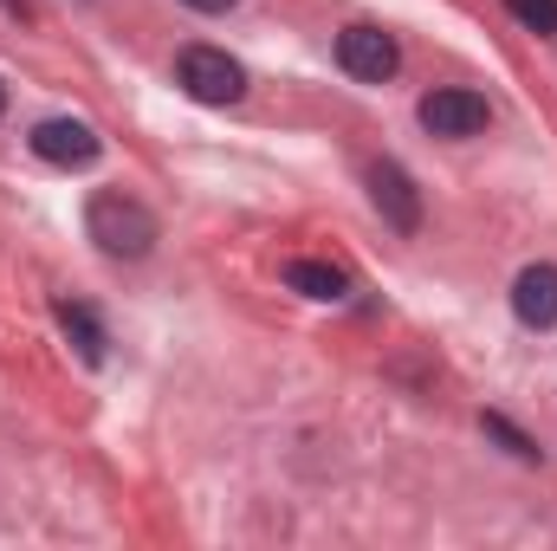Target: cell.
<instances>
[{
  "label": "cell",
  "instance_id": "1",
  "mask_svg": "<svg viewBox=\"0 0 557 551\" xmlns=\"http://www.w3.org/2000/svg\"><path fill=\"white\" fill-rule=\"evenodd\" d=\"M85 228H91V241L111 254V260H143L149 247H156V215L131 201V195H98L91 208H85Z\"/></svg>",
  "mask_w": 557,
  "mask_h": 551
},
{
  "label": "cell",
  "instance_id": "2",
  "mask_svg": "<svg viewBox=\"0 0 557 551\" xmlns=\"http://www.w3.org/2000/svg\"><path fill=\"white\" fill-rule=\"evenodd\" d=\"M175 85H182L195 105H240V98H247V72H240L227 52H214V46H188L182 65H175Z\"/></svg>",
  "mask_w": 557,
  "mask_h": 551
},
{
  "label": "cell",
  "instance_id": "3",
  "mask_svg": "<svg viewBox=\"0 0 557 551\" xmlns=\"http://www.w3.org/2000/svg\"><path fill=\"white\" fill-rule=\"evenodd\" d=\"M396 39L383 33V26H344L337 33V65L350 72V78H363V85H383L389 72H396Z\"/></svg>",
  "mask_w": 557,
  "mask_h": 551
},
{
  "label": "cell",
  "instance_id": "4",
  "mask_svg": "<svg viewBox=\"0 0 557 551\" xmlns=\"http://www.w3.org/2000/svg\"><path fill=\"white\" fill-rule=\"evenodd\" d=\"M98 131L91 124H78V118H46L39 131H33V156L39 162H52V169H85V162H98Z\"/></svg>",
  "mask_w": 557,
  "mask_h": 551
},
{
  "label": "cell",
  "instance_id": "5",
  "mask_svg": "<svg viewBox=\"0 0 557 551\" xmlns=\"http://www.w3.org/2000/svg\"><path fill=\"white\" fill-rule=\"evenodd\" d=\"M421 124L434 137H473V131H486V98L460 91V85H441V91L421 98Z\"/></svg>",
  "mask_w": 557,
  "mask_h": 551
},
{
  "label": "cell",
  "instance_id": "6",
  "mask_svg": "<svg viewBox=\"0 0 557 551\" xmlns=\"http://www.w3.org/2000/svg\"><path fill=\"white\" fill-rule=\"evenodd\" d=\"M370 195H376V208H383V221L396 234H416L421 228V195H416V182H409L403 162H376L370 169Z\"/></svg>",
  "mask_w": 557,
  "mask_h": 551
},
{
  "label": "cell",
  "instance_id": "7",
  "mask_svg": "<svg viewBox=\"0 0 557 551\" xmlns=\"http://www.w3.org/2000/svg\"><path fill=\"white\" fill-rule=\"evenodd\" d=\"M512 311L532 331L557 325V267H525V273L512 279Z\"/></svg>",
  "mask_w": 557,
  "mask_h": 551
},
{
  "label": "cell",
  "instance_id": "8",
  "mask_svg": "<svg viewBox=\"0 0 557 551\" xmlns=\"http://www.w3.org/2000/svg\"><path fill=\"white\" fill-rule=\"evenodd\" d=\"M59 331L72 338V351L85 357V364H104V325H98V311L91 305H59Z\"/></svg>",
  "mask_w": 557,
  "mask_h": 551
},
{
  "label": "cell",
  "instance_id": "9",
  "mask_svg": "<svg viewBox=\"0 0 557 551\" xmlns=\"http://www.w3.org/2000/svg\"><path fill=\"white\" fill-rule=\"evenodd\" d=\"M285 285L305 292V298H344V273L324 267V260H292V267H285Z\"/></svg>",
  "mask_w": 557,
  "mask_h": 551
},
{
  "label": "cell",
  "instance_id": "10",
  "mask_svg": "<svg viewBox=\"0 0 557 551\" xmlns=\"http://www.w3.org/2000/svg\"><path fill=\"white\" fill-rule=\"evenodd\" d=\"M506 13L532 33H557V0H506Z\"/></svg>",
  "mask_w": 557,
  "mask_h": 551
},
{
  "label": "cell",
  "instance_id": "11",
  "mask_svg": "<svg viewBox=\"0 0 557 551\" xmlns=\"http://www.w3.org/2000/svg\"><path fill=\"white\" fill-rule=\"evenodd\" d=\"M486 434H499V441H506V448H512L519 461H539V448H532V441H525V434H519V428H512L506 415H486Z\"/></svg>",
  "mask_w": 557,
  "mask_h": 551
},
{
  "label": "cell",
  "instance_id": "12",
  "mask_svg": "<svg viewBox=\"0 0 557 551\" xmlns=\"http://www.w3.org/2000/svg\"><path fill=\"white\" fill-rule=\"evenodd\" d=\"M188 7H195V13H227L234 0H188Z\"/></svg>",
  "mask_w": 557,
  "mask_h": 551
},
{
  "label": "cell",
  "instance_id": "13",
  "mask_svg": "<svg viewBox=\"0 0 557 551\" xmlns=\"http://www.w3.org/2000/svg\"><path fill=\"white\" fill-rule=\"evenodd\" d=\"M0 7H7V13H20V20H26V13H33V7H26V0H0Z\"/></svg>",
  "mask_w": 557,
  "mask_h": 551
},
{
  "label": "cell",
  "instance_id": "14",
  "mask_svg": "<svg viewBox=\"0 0 557 551\" xmlns=\"http://www.w3.org/2000/svg\"><path fill=\"white\" fill-rule=\"evenodd\" d=\"M0 111H7V85H0Z\"/></svg>",
  "mask_w": 557,
  "mask_h": 551
}]
</instances>
